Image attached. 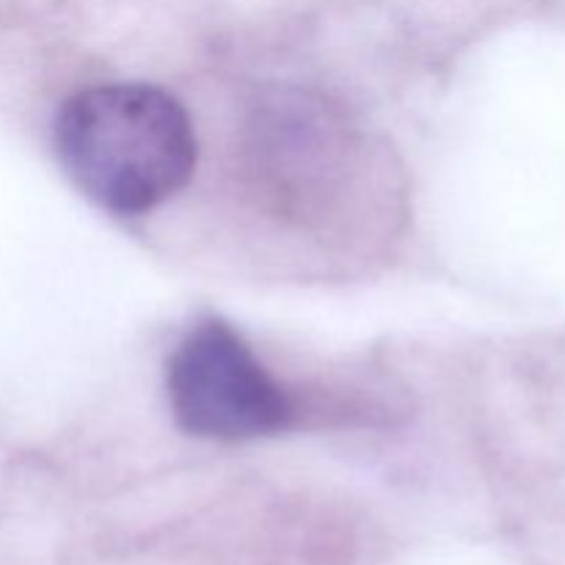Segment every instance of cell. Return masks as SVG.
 Returning <instances> with one entry per match:
<instances>
[{
  "instance_id": "1",
  "label": "cell",
  "mask_w": 565,
  "mask_h": 565,
  "mask_svg": "<svg viewBox=\"0 0 565 565\" xmlns=\"http://www.w3.org/2000/svg\"><path fill=\"white\" fill-rule=\"evenodd\" d=\"M66 177L103 210L143 215L196 169V132L180 99L149 83H103L72 94L55 119Z\"/></svg>"
},
{
  "instance_id": "2",
  "label": "cell",
  "mask_w": 565,
  "mask_h": 565,
  "mask_svg": "<svg viewBox=\"0 0 565 565\" xmlns=\"http://www.w3.org/2000/svg\"><path fill=\"white\" fill-rule=\"evenodd\" d=\"M169 403L185 434L218 441L279 434L296 417L285 386L224 320H204L174 348Z\"/></svg>"
}]
</instances>
